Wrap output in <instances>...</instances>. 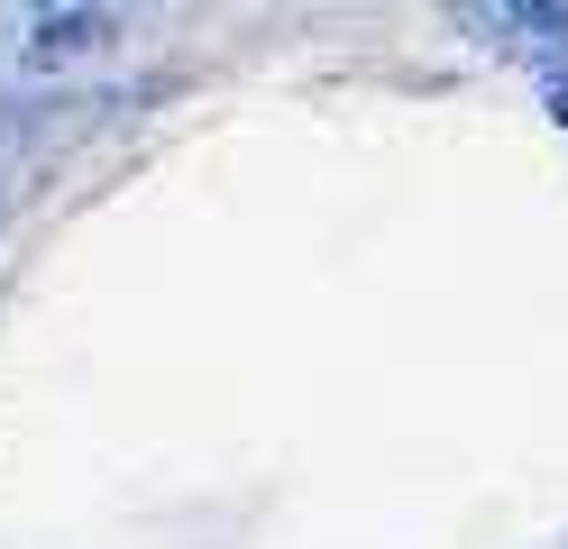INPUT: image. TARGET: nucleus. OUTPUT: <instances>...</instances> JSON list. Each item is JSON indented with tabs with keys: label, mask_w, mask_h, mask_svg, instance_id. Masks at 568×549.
<instances>
[{
	"label": "nucleus",
	"mask_w": 568,
	"mask_h": 549,
	"mask_svg": "<svg viewBox=\"0 0 568 549\" xmlns=\"http://www.w3.org/2000/svg\"><path fill=\"white\" fill-rule=\"evenodd\" d=\"M138 19V0H28V28H19V64L28 73H64L101 47H120V28Z\"/></svg>",
	"instance_id": "f257e3e1"
},
{
	"label": "nucleus",
	"mask_w": 568,
	"mask_h": 549,
	"mask_svg": "<svg viewBox=\"0 0 568 549\" xmlns=\"http://www.w3.org/2000/svg\"><path fill=\"white\" fill-rule=\"evenodd\" d=\"M541 101H550V120L568 129V64H559V73H550V83H541Z\"/></svg>",
	"instance_id": "f03ea898"
}]
</instances>
